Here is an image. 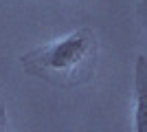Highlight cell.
Here are the masks:
<instances>
[{"instance_id": "cell-1", "label": "cell", "mask_w": 147, "mask_h": 132, "mask_svg": "<svg viewBox=\"0 0 147 132\" xmlns=\"http://www.w3.org/2000/svg\"><path fill=\"white\" fill-rule=\"evenodd\" d=\"M97 53V42L88 29H79L31 51L22 57L24 68L55 84L79 82L88 73Z\"/></svg>"}, {"instance_id": "cell-2", "label": "cell", "mask_w": 147, "mask_h": 132, "mask_svg": "<svg viewBox=\"0 0 147 132\" xmlns=\"http://www.w3.org/2000/svg\"><path fill=\"white\" fill-rule=\"evenodd\" d=\"M134 132H145V57L136 60L134 82Z\"/></svg>"}, {"instance_id": "cell-3", "label": "cell", "mask_w": 147, "mask_h": 132, "mask_svg": "<svg viewBox=\"0 0 147 132\" xmlns=\"http://www.w3.org/2000/svg\"><path fill=\"white\" fill-rule=\"evenodd\" d=\"M5 123H7V112H5V108L0 106V132L5 130Z\"/></svg>"}]
</instances>
